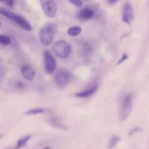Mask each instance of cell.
I'll return each mask as SVG.
<instances>
[{
	"instance_id": "6da1fadb",
	"label": "cell",
	"mask_w": 149,
	"mask_h": 149,
	"mask_svg": "<svg viewBox=\"0 0 149 149\" xmlns=\"http://www.w3.org/2000/svg\"><path fill=\"white\" fill-rule=\"evenodd\" d=\"M56 30V25L54 23H48L43 26L38 31L40 40L44 45H49L53 41Z\"/></svg>"
},
{
	"instance_id": "7a4b0ae2",
	"label": "cell",
	"mask_w": 149,
	"mask_h": 149,
	"mask_svg": "<svg viewBox=\"0 0 149 149\" xmlns=\"http://www.w3.org/2000/svg\"><path fill=\"white\" fill-rule=\"evenodd\" d=\"M72 77V73L66 69H59L54 76V81L59 88H64L69 83Z\"/></svg>"
},
{
	"instance_id": "3957f363",
	"label": "cell",
	"mask_w": 149,
	"mask_h": 149,
	"mask_svg": "<svg viewBox=\"0 0 149 149\" xmlns=\"http://www.w3.org/2000/svg\"><path fill=\"white\" fill-rule=\"evenodd\" d=\"M54 51L58 57L65 59L70 56L72 53V49L69 42L66 41L60 40L55 44Z\"/></svg>"
},
{
	"instance_id": "277c9868",
	"label": "cell",
	"mask_w": 149,
	"mask_h": 149,
	"mask_svg": "<svg viewBox=\"0 0 149 149\" xmlns=\"http://www.w3.org/2000/svg\"><path fill=\"white\" fill-rule=\"evenodd\" d=\"M133 96L132 94H128L124 97L121 103L120 109V118L121 120H126L130 115L132 110Z\"/></svg>"
},
{
	"instance_id": "5b68a950",
	"label": "cell",
	"mask_w": 149,
	"mask_h": 149,
	"mask_svg": "<svg viewBox=\"0 0 149 149\" xmlns=\"http://www.w3.org/2000/svg\"><path fill=\"white\" fill-rule=\"evenodd\" d=\"M41 7L45 15L49 18L54 17L57 12L56 3L52 0L40 1Z\"/></svg>"
},
{
	"instance_id": "8992f818",
	"label": "cell",
	"mask_w": 149,
	"mask_h": 149,
	"mask_svg": "<svg viewBox=\"0 0 149 149\" xmlns=\"http://www.w3.org/2000/svg\"><path fill=\"white\" fill-rule=\"evenodd\" d=\"M44 60L45 72L48 74L53 73L56 69V61L54 56L48 51H45Z\"/></svg>"
},
{
	"instance_id": "52a82bcc",
	"label": "cell",
	"mask_w": 149,
	"mask_h": 149,
	"mask_svg": "<svg viewBox=\"0 0 149 149\" xmlns=\"http://www.w3.org/2000/svg\"><path fill=\"white\" fill-rule=\"evenodd\" d=\"M134 19V10L133 8L129 2H125L122 7V20L130 24Z\"/></svg>"
},
{
	"instance_id": "ba28073f",
	"label": "cell",
	"mask_w": 149,
	"mask_h": 149,
	"mask_svg": "<svg viewBox=\"0 0 149 149\" xmlns=\"http://www.w3.org/2000/svg\"><path fill=\"white\" fill-rule=\"evenodd\" d=\"M95 16V12L94 10L89 7H86L81 10L77 13V17L79 19L86 21L88 20L93 19Z\"/></svg>"
},
{
	"instance_id": "9c48e42d",
	"label": "cell",
	"mask_w": 149,
	"mask_h": 149,
	"mask_svg": "<svg viewBox=\"0 0 149 149\" xmlns=\"http://www.w3.org/2000/svg\"><path fill=\"white\" fill-rule=\"evenodd\" d=\"M11 20L15 22L17 24H18L20 27H21L26 31H31L32 28L30 23L23 16H20V15H17L16 13H15Z\"/></svg>"
},
{
	"instance_id": "30bf717a",
	"label": "cell",
	"mask_w": 149,
	"mask_h": 149,
	"mask_svg": "<svg viewBox=\"0 0 149 149\" xmlns=\"http://www.w3.org/2000/svg\"><path fill=\"white\" fill-rule=\"evenodd\" d=\"M20 71L23 77L29 81L33 80L36 76V72L32 66L29 64H24L21 66Z\"/></svg>"
},
{
	"instance_id": "8fae6325",
	"label": "cell",
	"mask_w": 149,
	"mask_h": 149,
	"mask_svg": "<svg viewBox=\"0 0 149 149\" xmlns=\"http://www.w3.org/2000/svg\"><path fill=\"white\" fill-rule=\"evenodd\" d=\"M97 88H98L97 85L93 86L83 91H81L80 92L76 93L75 95L76 97H78L80 98H86V97H89L90 95L94 94L97 91Z\"/></svg>"
},
{
	"instance_id": "7c38bea8",
	"label": "cell",
	"mask_w": 149,
	"mask_h": 149,
	"mask_svg": "<svg viewBox=\"0 0 149 149\" xmlns=\"http://www.w3.org/2000/svg\"><path fill=\"white\" fill-rule=\"evenodd\" d=\"M120 141V137L117 135H112L109 140L107 148L108 149H112L114 147H115L117 144L119 143Z\"/></svg>"
},
{
	"instance_id": "4fadbf2b",
	"label": "cell",
	"mask_w": 149,
	"mask_h": 149,
	"mask_svg": "<svg viewBox=\"0 0 149 149\" xmlns=\"http://www.w3.org/2000/svg\"><path fill=\"white\" fill-rule=\"evenodd\" d=\"M30 138H31L30 135H26V136H24L21 137L20 139H19L18 140V141H17V143L15 147V149H19V148L24 147L26 144L27 141L30 140Z\"/></svg>"
},
{
	"instance_id": "5bb4252c",
	"label": "cell",
	"mask_w": 149,
	"mask_h": 149,
	"mask_svg": "<svg viewBox=\"0 0 149 149\" xmlns=\"http://www.w3.org/2000/svg\"><path fill=\"white\" fill-rule=\"evenodd\" d=\"M81 32V28L78 26H74L70 27L67 31L68 35L70 36H77Z\"/></svg>"
},
{
	"instance_id": "9a60e30c",
	"label": "cell",
	"mask_w": 149,
	"mask_h": 149,
	"mask_svg": "<svg viewBox=\"0 0 149 149\" xmlns=\"http://www.w3.org/2000/svg\"><path fill=\"white\" fill-rule=\"evenodd\" d=\"M15 12L11 11L10 10L4 8V7H1L0 8V14L5 16L6 17L9 19H12L13 15H14Z\"/></svg>"
},
{
	"instance_id": "2e32d148",
	"label": "cell",
	"mask_w": 149,
	"mask_h": 149,
	"mask_svg": "<svg viewBox=\"0 0 149 149\" xmlns=\"http://www.w3.org/2000/svg\"><path fill=\"white\" fill-rule=\"evenodd\" d=\"M10 42H11V40L8 36L3 34H0V44H1L7 45L10 44Z\"/></svg>"
},
{
	"instance_id": "e0dca14e",
	"label": "cell",
	"mask_w": 149,
	"mask_h": 149,
	"mask_svg": "<svg viewBox=\"0 0 149 149\" xmlns=\"http://www.w3.org/2000/svg\"><path fill=\"white\" fill-rule=\"evenodd\" d=\"M44 112V109L42 108H34L31 109L26 112V114L27 115H37L39 113H42Z\"/></svg>"
},
{
	"instance_id": "ac0fdd59",
	"label": "cell",
	"mask_w": 149,
	"mask_h": 149,
	"mask_svg": "<svg viewBox=\"0 0 149 149\" xmlns=\"http://www.w3.org/2000/svg\"><path fill=\"white\" fill-rule=\"evenodd\" d=\"M15 87H16L17 89H19V90H23V89H24V87H25L24 83H23V82L21 81H16V82L15 83Z\"/></svg>"
},
{
	"instance_id": "d6986e66",
	"label": "cell",
	"mask_w": 149,
	"mask_h": 149,
	"mask_svg": "<svg viewBox=\"0 0 149 149\" xmlns=\"http://www.w3.org/2000/svg\"><path fill=\"white\" fill-rule=\"evenodd\" d=\"M5 74V67L4 65L0 62V79L3 77Z\"/></svg>"
},
{
	"instance_id": "ffe728a7",
	"label": "cell",
	"mask_w": 149,
	"mask_h": 149,
	"mask_svg": "<svg viewBox=\"0 0 149 149\" xmlns=\"http://www.w3.org/2000/svg\"><path fill=\"white\" fill-rule=\"evenodd\" d=\"M70 2L72 3L73 5L77 7H80L82 5V1L80 0H76V1H70Z\"/></svg>"
},
{
	"instance_id": "44dd1931",
	"label": "cell",
	"mask_w": 149,
	"mask_h": 149,
	"mask_svg": "<svg viewBox=\"0 0 149 149\" xmlns=\"http://www.w3.org/2000/svg\"><path fill=\"white\" fill-rule=\"evenodd\" d=\"M127 58H128V55H126V54H123V55L122 56L121 58H120V59L119 60V61L118 62L117 64H120V63H122V62H124L125 60H126Z\"/></svg>"
},
{
	"instance_id": "7402d4cb",
	"label": "cell",
	"mask_w": 149,
	"mask_h": 149,
	"mask_svg": "<svg viewBox=\"0 0 149 149\" xmlns=\"http://www.w3.org/2000/svg\"><path fill=\"white\" fill-rule=\"evenodd\" d=\"M139 130H140V129L139 127H135V128H133V129H132V130L130 131L129 134H130V135H132V134H134V133L138 132Z\"/></svg>"
},
{
	"instance_id": "603a6c76",
	"label": "cell",
	"mask_w": 149,
	"mask_h": 149,
	"mask_svg": "<svg viewBox=\"0 0 149 149\" xmlns=\"http://www.w3.org/2000/svg\"><path fill=\"white\" fill-rule=\"evenodd\" d=\"M6 3L7 5L10 7V8H12L13 6H14V4H15V2L13 1H9L8 2H6Z\"/></svg>"
},
{
	"instance_id": "cb8c5ba5",
	"label": "cell",
	"mask_w": 149,
	"mask_h": 149,
	"mask_svg": "<svg viewBox=\"0 0 149 149\" xmlns=\"http://www.w3.org/2000/svg\"><path fill=\"white\" fill-rule=\"evenodd\" d=\"M108 2H109V3H111V4H112V5H113V4H115V3H116L117 1H108Z\"/></svg>"
},
{
	"instance_id": "d4e9b609",
	"label": "cell",
	"mask_w": 149,
	"mask_h": 149,
	"mask_svg": "<svg viewBox=\"0 0 149 149\" xmlns=\"http://www.w3.org/2000/svg\"><path fill=\"white\" fill-rule=\"evenodd\" d=\"M1 26H2V23H1V20H0V27H1Z\"/></svg>"
},
{
	"instance_id": "484cf974",
	"label": "cell",
	"mask_w": 149,
	"mask_h": 149,
	"mask_svg": "<svg viewBox=\"0 0 149 149\" xmlns=\"http://www.w3.org/2000/svg\"><path fill=\"white\" fill-rule=\"evenodd\" d=\"M3 136V134H0V138H1Z\"/></svg>"
},
{
	"instance_id": "4316f807",
	"label": "cell",
	"mask_w": 149,
	"mask_h": 149,
	"mask_svg": "<svg viewBox=\"0 0 149 149\" xmlns=\"http://www.w3.org/2000/svg\"><path fill=\"white\" fill-rule=\"evenodd\" d=\"M44 149H49V148H48V147H47H47H45V148H44Z\"/></svg>"
}]
</instances>
